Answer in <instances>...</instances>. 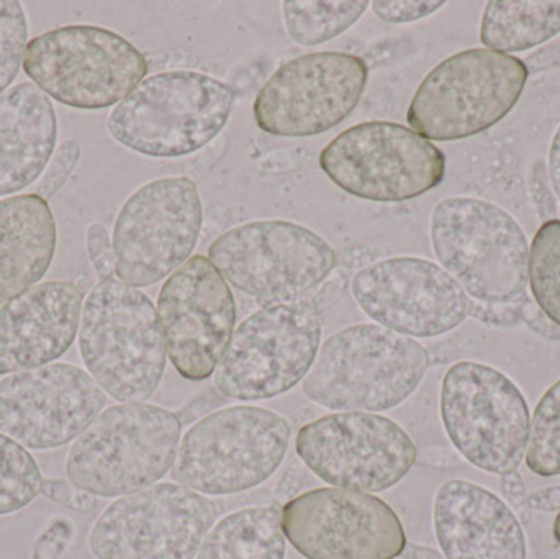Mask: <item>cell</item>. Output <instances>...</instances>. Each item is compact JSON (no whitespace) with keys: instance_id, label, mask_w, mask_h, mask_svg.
<instances>
[{"instance_id":"1","label":"cell","mask_w":560,"mask_h":559,"mask_svg":"<svg viewBox=\"0 0 560 559\" xmlns=\"http://www.w3.org/2000/svg\"><path fill=\"white\" fill-rule=\"evenodd\" d=\"M431 364L423 345L377 324L342 328L319 347L303 393L341 412H384L404 404Z\"/></svg>"},{"instance_id":"2","label":"cell","mask_w":560,"mask_h":559,"mask_svg":"<svg viewBox=\"0 0 560 559\" xmlns=\"http://www.w3.org/2000/svg\"><path fill=\"white\" fill-rule=\"evenodd\" d=\"M79 351L92 380L120 404L147 403L166 371L158 308L118 278L102 279L85 299Z\"/></svg>"},{"instance_id":"3","label":"cell","mask_w":560,"mask_h":559,"mask_svg":"<svg viewBox=\"0 0 560 559\" xmlns=\"http://www.w3.org/2000/svg\"><path fill=\"white\" fill-rule=\"evenodd\" d=\"M431 243L441 268L476 304L516 307L525 301L529 243L502 207L476 197H446L431 213Z\"/></svg>"},{"instance_id":"4","label":"cell","mask_w":560,"mask_h":559,"mask_svg":"<svg viewBox=\"0 0 560 559\" xmlns=\"http://www.w3.org/2000/svg\"><path fill=\"white\" fill-rule=\"evenodd\" d=\"M183 420L153 404H118L74 440L66 475L95 498H124L156 485L173 469Z\"/></svg>"},{"instance_id":"5","label":"cell","mask_w":560,"mask_h":559,"mask_svg":"<svg viewBox=\"0 0 560 559\" xmlns=\"http://www.w3.org/2000/svg\"><path fill=\"white\" fill-rule=\"evenodd\" d=\"M235 98V88L202 72H160L115 105L108 133L143 156H186L222 133Z\"/></svg>"},{"instance_id":"6","label":"cell","mask_w":560,"mask_h":559,"mask_svg":"<svg viewBox=\"0 0 560 559\" xmlns=\"http://www.w3.org/2000/svg\"><path fill=\"white\" fill-rule=\"evenodd\" d=\"M290 426L265 407L232 406L194 423L171 476L203 496H230L268 481L287 455Z\"/></svg>"},{"instance_id":"7","label":"cell","mask_w":560,"mask_h":559,"mask_svg":"<svg viewBox=\"0 0 560 559\" xmlns=\"http://www.w3.org/2000/svg\"><path fill=\"white\" fill-rule=\"evenodd\" d=\"M523 59L466 49L441 61L418 85L407 121L427 140L456 141L489 130L515 107L528 81Z\"/></svg>"},{"instance_id":"8","label":"cell","mask_w":560,"mask_h":559,"mask_svg":"<svg viewBox=\"0 0 560 559\" xmlns=\"http://www.w3.org/2000/svg\"><path fill=\"white\" fill-rule=\"evenodd\" d=\"M322 331V308L313 298L265 305L233 331L213 373L217 389L242 403L289 393L312 370Z\"/></svg>"},{"instance_id":"9","label":"cell","mask_w":560,"mask_h":559,"mask_svg":"<svg viewBox=\"0 0 560 559\" xmlns=\"http://www.w3.org/2000/svg\"><path fill=\"white\" fill-rule=\"evenodd\" d=\"M25 74L49 98L81 110L120 104L148 74L143 53L124 36L94 25H69L35 36Z\"/></svg>"},{"instance_id":"10","label":"cell","mask_w":560,"mask_h":559,"mask_svg":"<svg viewBox=\"0 0 560 559\" xmlns=\"http://www.w3.org/2000/svg\"><path fill=\"white\" fill-rule=\"evenodd\" d=\"M440 407L451 443L470 465L499 476L520 468L532 417L522 391L502 371L474 361L454 364Z\"/></svg>"},{"instance_id":"11","label":"cell","mask_w":560,"mask_h":559,"mask_svg":"<svg viewBox=\"0 0 560 559\" xmlns=\"http://www.w3.org/2000/svg\"><path fill=\"white\" fill-rule=\"evenodd\" d=\"M209 259L229 284L266 305L306 298L338 265L325 238L287 220L230 229L210 245Z\"/></svg>"},{"instance_id":"12","label":"cell","mask_w":560,"mask_h":559,"mask_svg":"<svg viewBox=\"0 0 560 559\" xmlns=\"http://www.w3.org/2000/svg\"><path fill=\"white\" fill-rule=\"evenodd\" d=\"M323 173L345 193L372 202H405L430 193L446 176L443 151L410 127L364 121L319 153Z\"/></svg>"},{"instance_id":"13","label":"cell","mask_w":560,"mask_h":559,"mask_svg":"<svg viewBox=\"0 0 560 559\" xmlns=\"http://www.w3.org/2000/svg\"><path fill=\"white\" fill-rule=\"evenodd\" d=\"M202 223V199L189 177L138 187L115 220V275L137 289L158 284L190 258Z\"/></svg>"},{"instance_id":"14","label":"cell","mask_w":560,"mask_h":559,"mask_svg":"<svg viewBox=\"0 0 560 559\" xmlns=\"http://www.w3.org/2000/svg\"><path fill=\"white\" fill-rule=\"evenodd\" d=\"M219 511L174 482L118 498L95 521L89 548L97 559H194Z\"/></svg>"},{"instance_id":"15","label":"cell","mask_w":560,"mask_h":559,"mask_svg":"<svg viewBox=\"0 0 560 559\" xmlns=\"http://www.w3.org/2000/svg\"><path fill=\"white\" fill-rule=\"evenodd\" d=\"M296 456L331 488L384 492L417 463L410 435L388 417L336 412L305 423L296 433Z\"/></svg>"},{"instance_id":"16","label":"cell","mask_w":560,"mask_h":559,"mask_svg":"<svg viewBox=\"0 0 560 559\" xmlns=\"http://www.w3.org/2000/svg\"><path fill=\"white\" fill-rule=\"evenodd\" d=\"M369 66L349 53H310L276 69L255 104L256 125L276 137L305 138L338 127L368 85Z\"/></svg>"},{"instance_id":"17","label":"cell","mask_w":560,"mask_h":559,"mask_svg":"<svg viewBox=\"0 0 560 559\" xmlns=\"http://www.w3.org/2000/svg\"><path fill=\"white\" fill-rule=\"evenodd\" d=\"M287 540L306 559H395L407 535L394 509L368 492L319 488L282 508Z\"/></svg>"},{"instance_id":"18","label":"cell","mask_w":560,"mask_h":559,"mask_svg":"<svg viewBox=\"0 0 560 559\" xmlns=\"http://www.w3.org/2000/svg\"><path fill=\"white\" fill-rule=\"evenodd\" d=\"M158 317L177 373L196 383L213 376L235 331L236 302L209 258L190 256L166 279Z\"/></svg>"},{"instance_id":"19","label":"cell","mask_w":560,"mask_h":559,"mask_svg":"<svg viewBox=\"0 0 560 559\" xmlns=\"http://www.w3.org/2000/svg\"><path fill=\"white\" fill-rule=\"evenodd\" d=\"M352 298L369 318L410 338H434L459 327L472 299L436 263L398 256L359 269Z\"/></svg>"},{"instance_id":"20","label":"cell","mask_w":560,"mask_h":559,"mask_svg":"<svg viewBox=\"0 0 560 559\" xmlns=\"http://www.w3.org/2000/svg\"><path fill=\"white\" fill-rule=\"evenodd\" d=\"M107 394L88 371L51 363L0 381V433L28 450L74 442L102 412Z\"/></svg>"},{"instance_id":"21","label":"cell","mask_w":560,"mask_h":559,"mask_svg":"<svg viewBox=\"0 0 560 559\" xmlns=\"http://www.w3.org/2000/svg\"><path fill=\"white\" fill-rule=\"evenodd\" d=\"M84 292L74 282L46 281L0 307V374L51 364L68 353L81 325Z\"/></svg>"},{"instance_id":"22","label":"cell","mask_w":560,"mask_h":559,"mask_svg":"<svg viewBox=\"0 0 560 559\" xmlns=\"http://www.w3.org/2000/svg\"><path fill=\"white\" fill-rule=\"evenodd\" d=\"M433 524L446 559H526L528 554L515 512L476 482H444L434 498Z\"/></svg>"},{"instance_id":"23","label":"cell","mask_w":560,"mask_h":559,"mask_svg":"<svg viewBox=\"0 0 560 559\" xmlns=\"http://www.w3.org/2000/svg\"><path fill=\"white\" fill-rule=\"evenodd\" d=\"M58 138L51 98L23 81L0 94V196L20 193L45 173Z\"/></svg>"},{"instance_id":"24","label":"cell","mask_w":560,"mask_h":559,"mask_svg":"<svg viewBox=\"0 0 560 559\" xmlns=\"http://www.w3.org/2000/svg\"><path fill=\"white\" fill-rule=\"evenodd\" d=\"M55 216L36 194L0 200V307L42 281L55 258Z\"/></svg>"},{"instance_id":"25","label":"cell","mask_w":560,"mask_h":559,"mask_svg":"<svg viewBox=\"0 0 560 559\" xmlns=\"http://www.w3.org/2000/svg\"><path fill=\"white\" fill-rule=\"evenodd\" d=\"M285 544L279 508L243 509L213 525L196 559H285Z\"/></svg>"},{"instance_id":"26","label":"cell","mask_w":560,"mask_h":559,"mask_svg":"<svg viewBox=\"0 0 560 559\" xmlns=\"http://www.w3.org/2000/svg\"><path fill=\"white\" fill-rule=\"evenodd\" d=\"M560 33V2L492 0L483 10L480 42L492 51H525Z\"/></svg>"},{"instance_id":"27","label":"cell","mask_w":560,"mask_h":559,"mask_svg":"<svg viewBox=\"0 0 560 559\" xmlns=\"http://www.w3.org/2000/svg\"><path fill=\"white\" fill-rule=\"evenodd\" d=\"M371 3L346 0H285L282 3L283 23L290 38L302 46H316L348 32Z\"/></svg>"},{"instance_id":"28","label":"cell","mask_w":560,"mask_h":559,"mask_svg":"<svg viewBox=\"0 0 560 559\" xmlns=\"http://www.w3.org/2000/svg\"><path fill=\"white\" fill-rule=\"evenodd\" d=\"M43 476L32 453L0 433V515L15 514L42 494Z\"/></svg>"},{"instance_id":"29","label":"cell","mask_w":560,"mask_h":559,"mask_svg":"<svg viewBox=\"0 0 560 559\" xmlns=\"http://www.w3.org/2000/svg\"><path fill=\"white\" fill-rule=\"evenodd\" d=\"M529 286L542 314L560 327V220L542 223L529 248Z\"/></svg>"},{"instance_id":"30","label":"cell","mask_w":560,"mask_h":559,"mask_svg":"<svg viewBox=\"0 0 560 559\" xmlns=\"http://www.w3.org/2000/svg\"><path fill=\"white\" fill-rule=\"evenodd\" d=\"M525 459L529 471L541 478L560 476V380L536 406Z\"/></svg>"},{"instance_id":"31","label":"cell","mask_w":560,"mask_h":559,"mask_svg":"<svg viewBox=\"0 0 560 559\" xmlns=\"http://www.w3.org/2000/svg\"><path fill=\"white\" fill-rule=\"evenodd\" d=\"M28 22L22 3L0 0V94L19 74L28 46Z\"/></svg>"},{"instance_id":"32","label":"cell","mask_w":560,"mask_h":559,"mask_svg":"<svg viewBox=\"0 0 560 559\" xmlns=\"http://www.w3.org/2000/svg\"><path fill=\"white\" fill-rule=\"evenodd\" d=\"M79 158H81V144L78 141L66 140L65 143L59 144L36 187V196L42 197L46 202L51 200L68 183L72 171L78 166Z\"/></svg>"},{"instance_id":"33","label":"cell","mask_w":560,"mask_h":559,"mask_svg":"<svg viewBox=\"0 0 560 559\" xmlns=\"http://www.w3.org/2000/svg\"><path fill=\"white\" fill-rule=\"evenodd\" d=\"M89 259L98 278H115V253L110 235L102 223H92L85 235Z\"/></svg>"},{"instance_id":"34","label":"cell","mask_w":560,"mask_h":559,"mask_svg":"<svg viewBox=\"0 0 560 559\" xmlns=\"http://www.w3.org/2000/svg\"><path fill=\"white\" fill-rule=\"evenodd\" d=\"M444 2H388V0H378V2H372V10L375 15L387 23H413L418 20L427 19L431 13L438 12Z\"/></svg>"},{"instance_id":"35","label":"cell","mask_w":560,"mask_h":559,"mask_svg":"<svg viewBox=\"0 0 560 559\" xmlns=\"http://www.w3.org/2000/svg\"><path fill=\"white\" fill-rule=\"evenodd\" d=\"M74 535V525L68 519H55L36 538L30 559H58L65 554Z\"/></svg>"},{"instance_id":"36","label":"cell","mask_w":560,"mask_h":559,"mask_svg":"<svg viewBox=\"0 0 560 559\" xmlns=\"http://www.w3.org/2000/svg\"><path fill=\"white\" fill-rule=\"evenodd\" d=\"M42 494L55 504L65 505L71 511L91 512L97 505L95 496L75 488L69 479L45 478Z\"/></svg>"},{"instance_id":"37","label":"cell","mask_w":560,"mask_h":559,"mask_svg":"<svg viewBox=\"0 0 560 559\" xmlns=\"http://www.w3.org/2000/svg\"><path fill=\"white\" fill-rule=\"evenodd\" d=\"M500 488H502L503 498L509 502L510 509L520 515L523 524H528L532 521V509H529L526 486L520 473L513 471L503 475Z\"/></svg>"},{"instance_id":"38","label":"cell","mask_w":560,"mask_h":559,"mask_svg":"<svg viewBox=\"0 0 560 559\" xmlns=\"http://www.w3.org/2000/svg\"><path fill=\"white\" fill-rule=\"evenodd\" d=\"M305 479L306 466L303 465L300 458L292 459V463H290L285 471H283L282 478L279 479L276 496L289 502L290 499L296 498L295 494L302 489Z\"/></svg>"},{"instance_id":"39","label":"cell","mask_w":560,"mask_h":559,"mask_svg":"<svg viewBox=\"0 0 560 559\" xmlns=\"http://www.w3.org/2000/svg\"><path fill=\"white\" fill-rule=\"evenodd\" d=\"M417 462H420L421 465L433 466V468H456L460 465L459 455L446 446L421 450L417 453Z\"/></svg>"},{"instance_id":"40","label":"cell","mask_w":560,"mask_h":559,"mask_svg":"<svg viewBox=\"0 0 560 559\" xmlns=\"http://www.w3.org/2000/svg\"><path fill=\"white\" fill-rule=\"evenodd\" d=\"M528 505L532 511L560 512V486L533 492L528 496Z\"/></svg>"},{"instance_id":"41","label":"cell","mask_w":560,"mask_h":559,"mask_svg":"<svg viewBox=\"0 0 560 559\" xmlns=\"http://www.w3.org/2000/svg\"><path fill=\"white\" fill-rule=\"evenodd\" d=\"M526 68L532 71H545V69L555 68L560 65V42L546 46L541 51L535 53L525 59Z\"/></svg>"},{"instance_id":"42","label":"cell","mask_w":560,"mask_h":559,"mask_svg":"<svg viewBox=\"0 0 560 559\" xmlns=\"http://www.w3.org/2000/svg\"><path fill=\"white\" fill-rule=\"evenodd\" d=\"M535 176H533V187H535V202L539 203L541 197H545L546 209H548L549 217L555 220L556 202L552 197L551 190H549L548 183H546V167L542 164H536Z\"/></svg>"},{"instance_id":"43","label":"cell","mask_w":560,"mask_h":559,"mask_svg":"<svg viewBox=\"0 0 560 559\" xmlns=\"http://www.w3.org/2000/svg\"><path fill=\"white\" fill-rule=\"evenodd\" d=\"M549 177H551L552 189L560 202V125L552 137L549 148Z\"/></svg>"},{"instance_id":"44","label":"cell","mask_w":560,"mask_h":559,"mask_svg":"<svg viewBox=\"0 0 560 559\" xmlns=\"http://www.w3.org/2000/svg\"><path fill=\"white\" fill-rule=\"evenodd\" d=\"M401 558L404 559H446L440 551L433 550L430 547H423V545L417 544H407L405 547L404 554H401Z\"/></svg>"},{"instance_id":"45","label":"cell","mask_w":560,"mask_h":559,"mask_svg":"<svg viewBox=\"0 0 560 559\" xmlns=\"http://www.w3.org/2000/svg\"><path fill=\"white\" fill-rule=\"evenodd\" d=\"M555 538H556V541H558V545L560 547V512H559L558 517H556V522H555Z\"/></svg>"}]
</instances>
